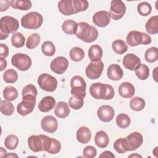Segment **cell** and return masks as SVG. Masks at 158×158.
Returning <instances> with one entry per match:
<instances>
[{
	"mask_svg": "<svg viewBox=\"0 0 158 158\" xmlns=\"http://www.w3.org/2000/svg\"><path fill=\"white\" fill-rule=\"evenodd\" d=\"M89 93L93 98L96 99L110 100L114 96L115 91L110 85L94 83L89 87Z\"/></svg>",
	"mask_w": 158,
	"mask_h": 158,
	"instance_id": "6da1fadb",
	"label": "cell"
},
{
	"mask_svg": "<svg viewBox=\"0 0 158 158\" xmlns=\"http://www.w3.org/2000/svg\"><path fill=\"white\" fill-rule=\"evenodd\" d=\"M76 36L85 43H92L98 37L96 28L89 23L81 22L78 23V28L75 33Z\"/></svg>",
	"mask_w": 158,
	"mask_h": 158,
	"instance_id": "7a4b0ae2",
	"label": "cell"
},
{
	"mask_svg": "<svg viewBox=\"0 0 158 158\" xmlns=\"http://www.w3.org/2000/svg\"><path fill=\"white\" fill-rule=\"evenodd\" d=\"M52 143V138L44 135H31L28 138V145L31 151L35 152L48 151Z\"/></svg>",
	"mask_w": 158,
	"mask_h": 158,
	"instance_id": "3957f363",
	"label": "cell"
},
{
	"mask_svg": "<svg viewBox=\"0 0 158 158\" xmlns=\"http://www.w3.org/2000/svg\"><path fill=\"white\" fill-rule=\"evenodd\" d=\"M19 22L13 17L6 15L0 20V39L3 40L9 36V33H15L19 28Z\"/></svg>",
	"mask_w": 158,
	"mask_h": 158,
	"instance_id": "277c9868",
	"label": "cell"
},
{
	"mask_svg": "<svg viewBox=\"0 0 158 158\" xmlns=\"http://www.w3.org/2000/svg\"><path fill=\"white\" fill-rule=\"evenodd\" d=\"M43 22L42 15L37 12H30L21 19V25L27 29L36 30L41 27Z\"/></svg>",
	"mask_w": 158,
	"mask_h": 158,
	"instance_id": "5b68a950",
	"label": "cell"
},
{
	"mask_svg": "<svg viewBox=\"0 0 158 158\" xmlns=\"http://www.w3.org/2000/svg\"><path fill=\"white\" fill-rule=\"evenodd\" d=\"M127 43L131 47L136 46L139 44H149L151 41V37L147 33L140 32L136 30L130 31L126 38Z\"/></svg>",
	"mask_w": 158,
	"mask_h": 158,
	"instance_id": "8992f818",
	"label": "cell"
},
{
	"mask_svg": "<svg viewBox=\"0 0 158 158\" xmlns=\"http://www.w3.org/2000/svg\"><path fill=\"white\" fill-rule=\"evenodd\" d=\"M38 84L40 88L48 92H53L57 86V80L48 73H42L38 78Z\"/></svg>",
	"mask_w": 158,
	"mask_h": 158,
	"instance_id": "52a82bcc",
	"label": "cell"
},
{
	"mask_svg": "<svg viewBox=\"0 0 158 158\" xmlns=\"http://www.w3.org/2000/svg\"><path fill=\"white\" fill-rule=\"evenodd\" d=\"M13 66L21 71H27L31 66V59L30 57L25 54L17 53L11 59Z\"/></svg>",
	"mask_w": 158,
	"mask_h": 158,
	"instance_id": "ba28073f",
	"label": "cell"
},
{
	"mask_svg": "<svg viewBox=\"0 0 158 158\" xmlns=\"http://www.w3.org/2000/svg\"><path fill=\"white\" fill-rule=\"evenodd\" d=\"M71 94H76L83 98L86 96V83L85 80L79 75L73 77L70 80Z\"/></svg>",
	"mask_w": 158,
	"mask_h": 158,
	"instance_id": "9c48e42d",
	"label": "cell"
},
{
	"mask_svg": "<svg viewBox=\"0 0 158 158\" xmlns=\"http://www.w3.org/2000/svg\"><path fill=\"white\" fill-rule=\"evenodd\" d=\"M126 6L121 0H113L110 2L109 14L114 20L121 19L126 12Z\"/></svg>",
	"mask_w": 158,
	"mask_h": 158,
	"instance_id": "30bf717a",
	"label": "cell"
},
{
	"mask_svg": "<svg viewBox=\"0 0 158 158\" xmlns=\"http://www.w3.org/2000/svg\"><path fill=\"white\" fill-rule=\"evenodd\" d=\"M103 69L104 64L101 60L91 62L85 69V73L89 79L96 80L101 77Z\"/></svg>",
	"mask_w": 158,
	"mask_h": 158,
	"instance_id": "8fae6325",
	"label": "cell"
},
{
	"mask_svg": "<svg viewBox=\"0 0 158 158\" xmlns=\"http://www.w3.org/2000/svg\"><path fill=\"white\" fill-rule=\"evenodd\" d=\"M69 67V61L68 60L63 57L59 56L53 59L50 64L51 70L59 75L64 73Z\"/></svg>",
	"mask_w": 158,
	"mask_h": 158,
	"instance_id": "7c38bea8",
	"label": "cell"
},
{
	"mask_svg": "<svg viewBox=\"0 0 158 158\" xmlns=\"http://www.w3.org/2000/svg\"><path fill=\"white\" fill-rule=\"evenodd\" d=\"M36 104V99L22 98L20 102L17 106V112L22 115L25 116L32 112Z\"/></svg>",
	"mask_w": 158,
	"mask_h": 158,
	"instance_id": "4fadbf2b",
	"label": "cell"
},
{
	"mask_svg": "<svg viewBox=\"0 0 158 158\" xmlns=\"http://www.w3.org/2000/svg\"><path fill=\"white\" fill-rule=\"evenodd\" d=\"M125 138L127 142L128 151H132L137 149L143 143V137L142 135L139 132L137 131L131 133Z\"/></svg>",
	"mask_w": 158,
	"mask_h": 158,
	"instance_id": "5bb4252c",
	"label": "cell"
},
{
	"mask_svg": "<svg viewBox=\"0 0 158 158\" xmlns=\"http://www.w3.org/2000/svg\"><path fill=\"white\" fill-rule=\"evenodd\" d=\"M41 127L44 131L53 133L57 130L58 122L52 115H47L42 118L41 121Z\"/></svg>",
	"mask_w": 158,
	"mask_h": 158,
	"instance_id": "9a60e30c",
	"label": "cell"
},
{
	"mask_svg": "<svg viewBox=\"0 0 158 158\" xmlns=\"http://www.w3.org/2000/svg\"><path fill=\"white\" fill-rule=\"evenodd\" d=\"M114 109L109 105L101 106L97 110V115L100 120L103 122H110L114 117Z\"/></svg>",
	"mask_w": 158,
	"mask_h": 158,
	"instance_id": "2e32d148",
	"label": "cell"
},
{
	"mask_svg": "<svg viewBox=\"0 0 158 158\" xmlns=\"http://www.w3.org/2000/svg\"><path fill=\"white\" fill-rule=\"evenodd\" d=\"M93 22L99 27H106L110 22V14L106 10L96 12L93 16Z\"/></svg>",
	"mask_w": 158,
	"mask_h": 158,
	"instance_id": "e0dca14e",
	"label": "cell"
},
{
	"mask_svg": "<svg viewBox=\"0 0 158 158\" xmlns=\"http://www.w3.org/2000/svg\"><path fill=\"white\" fill-rule=\"evenodd\" d=\"M122 64L125 69L133 71L141 64V59L136 55L129 53L123 57Z\"/></svg>",
	"mask_w": 158,
	"mask_h": 158,
	"instance_id": "ac0fdd59",
	"label": "cell"
},
{
	"mask_svg": "<svg viewBox=\"0 0 158 158\" xmlns=\"http://www.w3.org/2000/svg\"><path fill=\"white\" fill-rule=\"evenodd\" d=\"M107 75L109 79L114 81H118L123 77V72L119 65L113 64L110 65L107 68Z\"/></svg>",
	"mask_w": 158,
	"mask_h": 158,
	"instance_id": "d6986e66",
	"label": "cell"
},
{
	"mask_svg": "<svg viewBox=\"0 0 158 158\" xmlns=\"http://www.w3.org/2000/svg\"><path fill=\"white\" fill-rule=\"evenodd\" d=\"M119 95L123 98H131L135 93V88L133 84L130 82L122 83L118 89Z\"/></svg>",
	"mask_w": 158,
	"mask_h": 158,
	"instance_id": "ffe728a7",
	"label": "cell"
},
{
	"mask_svg": "<svg viewBox=\"0 0 158 158\" xmlns=\"http://www.w3.org/2000/svg\"><path fill=\"white\" fill-rule=\"evenodd\" d=\"M58 9L64 15L75 14L72 0H62L58 2Z\"/></svg>",
	"mask_w": 158,
	"mask_h": 158,
	"instance_id": "44dd1931",
	"label": "cell"
},
{
	"mask_svg": "<svg viewBox=\"0 0 158 158\" xmlns=\"http://www.w3.org/2000/svg\"><path fill=\"white\" fill-rule=\"evenodd\" d=\"M56 105V100L52 96L44 97L38 104V109L41 112H48L52 110Z\"/></svg>",
	"mask_w": 158,
	"mask_h": 158,
	"instance_id": "7402d4cb",
	"label": "cell"
},
{
	"mask_svg": "<svg viewBox=\"0 0 158 158\" xmlns=\"http://www.w3.org/2000/svg\"><path fill=\"white\" fill-rule=\"evenodd\" d=\"M76 137L79 143L81 144H86L91 138V131L87 127H81L77 131Z\"/></svg>",
	"mask_w": 158,
	"mask_h": 158,
	"instance_id": "603a6c76",
	"label": "cell"
},
{
	"mask_svg": "<svg viewBox=\"0 0 158 158\" xmlns=\"http://www.w3.org/2000/svg\"><path fill=\"white\" fill-rule=\"evenodd\" d=\"M54 114L58 118H66L70 114V108L69 104L64 101L57 102L54 109Z\"/></svg>",
	"mask_w": 158,
	"mask_h": 158,
	"instance_id": "cb8c5ba5",
	"label": "cell"
},
{
	"mask_svg": "<svg viewBox=\"0 0 158 158\" xmlns=\"http://www.w3.org/2000/svg\"><path fill=\"white\" fill-rule=\"evenodd\" d=\"M96 145L99 148H106L109 143V138L107 134L103 130L98 131L94 136Z\"/></svg>",
	"mask_w": 158,
	"mask_h": 158,
	"instance_id": "d4e9b609",
	"label": "cell"
},
{
	"mask_svg": "<svg viewBox=\"0 0 158 158\" xmlns=\"http://www.w3.org/2000/svg\"><path fill=\"white\" fill-rule=\"evenodd\" d=\"M102 49L98 44H94L90 46L88 50V57L91 62L101 60L102 57Z\"/></svg>",
	"mask_w": 158,
	"mask_h": 158,
	"instance_id": "484cf974",
	"label": "cell"
},
{
	"mask_svg": "<svg viewBox=\"0 0 158 158\" xmlns=\"http://www.w3.org/2000/svg\"><path fill=\"white\" fill-rule=\"evenodd\" d=\"M146 31L151 35L158 33V16L154 15L151 17L145 24Z\"/></svg>",
	"mask_w": 158,
	"mask_h": 158,
	"instance_id": "4316f807",
	"label": "cell"
},
{
	"mask_svg": "<svg viewBox=\"0 0 158 158\" xmlns=\"http://www.w3.org/2000/svg\"><path fill=\"white\" fill-rule=\"evenodd\" d=\"M78 28V23L73 20H66L62 24L63 31L67 35L75 34Z\"/></svg>",
	"mask_w": 158,
	"mask_h": 158,
	"instance_id": "83f0119b",
	"label": "cell"
},
{
	"mask_svg": "<svg viewBox=\"0 0 158 158\" xmlns=\"http://www.w3.org/2000/svg\"><path fill=\"white\" fill-rule=\"evenodd\" d=\"M10 5L12 8L21 10H28L32 6L31 2L29 0H11Z\"/></svg>",
	"mask_w": 158,
	"mask_h": 158,
	"instance_id": "f1b7e54d",
	"label": "cell"
},
{
	"mask_svg": "<svg viewBox=\"0 0 158 158\" xmlns=\"http://www.w3.org/2000/svg\"><path fill=\"white\" fill-rule=\"evenodd\" d=\"M135 72L138 79L141 80H146L149 75V69L144 64H140L135 69Z\"/></svg>",
	"mask_w": 158,
	"mask_h": 158,
	"instance_id": "f546056e",
	"label": "cell"
},
{
	"mask_svg": "<svg viewBox=\"0 0 158 158\" xmlns=\"http://www.w3.org/2000/svg\"><path fill=\"white\" fill-rule=\"evenodd\" d=\"M84 98L76 95L72 94L69 99V104L71 108L74 110H78L83 106Z\"/></svg>",
	"mask_w": 158,
	"mask_h": 158,
	"instance_id": "4dcf8cb0",
	"label": "cell"
},
{
	"mask_svg": "<svg viewBox=\"0 0 158 158\" xmlns=\"http://www.w3.org/2000/svg\"><path fill=\"white\" fill-rule=\"evenodd\" d=\"M69 56L72 60L78 62L83 59L85 57V52L83 49L80 47H73L70 49Z\"/></svg>",
	"mask_w": 158,
	"mask_h": 158,
	"instance_id": "1f68e13d",
	"label": "cell"
},
{
	"mask_svg": "<svg viewBox=\"0 0 158 158\" xmlns=\"http://www.w3.org/2000/svg\"><path fill=\"white\" fill-rule=\"evenodd\" d=\"M2 94L4 99L9 101H14L18 97V91L17 89L12 86H7L5 87Z\"/></svg>",
	"mask_w": 158,
	"mask_h": 158,
	"instance_id": "d6a6232c",
	"label": "cell"
},
{
	"mask_svg": "<svg viewBox=\"0 0 158 158\" xmlns=\"http://www.w3.org/2000/svg\"><path fill=\"white\" fill-rule=\"evenodd\" d=\"M112 48L113 51L118 54H122L128 50L127 44L122 40H116L114 41L112 43Z\"/></svg>",
	"mask_w": 158,
	"mask_h": 158,
	"instance_id": "836d02e7",
	"label": "cell"
},
{
	"mask_svg": "<svg viewBox=\"0 0 158 158\" xmlns=\"http://www.w3.org/2000/svg\"><path fill=\"white\" fill-rule=\"evenodd\" d=\"M146 105L145 101L140 97L136 96L131 99L130 101V106L133 110L141 111L142 110Z\"/></svg>",
	"mask_w": 158,
	"mask_h": 158,
	"instance_id": "e575fe53",
	"label": "cell"
},
{
	"mask_svg": "<svg viewBox=\"0 0 158 158\" xmlns=\"http://www.w3.org/2000/svg\"><path fill=\"white\" fill-rule=\"evenodd\" d=\"M1 112L5 115L10 116L14 112V106L13 104L7 100H2L0 105Z\"/></svg>",
	"mask_w": 158,
	"mask_h": 158,
	"instance_id": "d590c367",
	"label": "cell"
},
{
	"mask_svg": "<svg viewBox=\"0 0 158 158\" xmlns=\"http://www.w3.org/2000/svg\"><path fill=\"white\" fill-rule=\"evenodd\" d=\"M144 59L149 63H153L158 59V48L157 47H151L148 49L144 54Z\"/></svg>",
	"mask_w": 158,
	"mask_h": 158,
	"instance_id": "8d00e7d4",
	"label": "cell"
},
{
	"mask_svg": "<svg viewBox=\"0 0 158 158\" xmlns=\"http://www.w3.org/2000/svg\"><path fill=\"white\" fill-rule=\"evenodd\" d=\"M117 125L120 128H127L131 123L130 117L126 114H119L116 117Z\"/></svg>",
	"mask_w": 158,
	"mask_h": 158,
	"instance_id": "74e56055",
	"label": "cell"
},
{
	"mask_svg": "<svg viewBox=\"0 0 158 158\" xmlns=\"http://www.w3.org/2000/svg\"><path fill=\"white\" fill-rule=\"evenodd\" d=\"M114 148L119 154H123L128 151V147L125 138H120L116 139L114 143Z\"/></svg>",
	"mask_w": 158,
	"mask_h": 158,
	"instance_id": "f35d334b",
	"label": "cell"
},
{
	"mask_svg": "<svg viewBox=\"0 0 158 158\" xmlns=\"http://www.w3.org/2000/svg\"><path fill=\"white\" fill-rule=\"evenodd\" d=\"M25 38L23 35L20 32L15 33L11 37V43L16 48H20L24 46Z\"/></svg>",
	"mask_w": 158,
	"mask_h": 158,
	"instance_id": "ab89813d",
	"label": "cell"
},
{
	"mask_svg": "<svg viewBox=\"0 0 158 158\" xmlns=\"http://www.w3.org/2000/svg\"><path fill=\"white\" fill-rule=\"evenodd\" d=\"M19 144V138L15 135H9L5 138L4 146L5 147L10 150L16 149Z\"/></svg>",
	"mask_w": 158,
	"mask_h": 158,
	"instance_id": "60d3db41",
	"label": "cell"
},
{
	"mask_svg": "<svg viewBox=\"0 0 158 158\" xmlns=\"http://www.w3.org/2000/svg\"><path fill=\"white\" fill-rule=\"evenodd\" d=\"M41 51L46 56H52L56 52V47L50 41H44L41 46Z\"/></svg>",
	"mask_w": 158,
	"mask_h": 158,
	"instance_id": "b9f144b4",
	"label": "cell"
},
{
	"mask_svg": "<svg viewBox=\"0 0 158 158\" xmlns=\"http://www.w3.org/2000/svg\"><path fill=\"white\" fill-rule=\"evenodd\" d=\"M3 79L6 83H14L18 79V73L14 69H7L3 74Z\"/></svg>",
	"mask_w": 158,
	"mask_h": 158,
	"instance_id": "7bdbcfd3",
	"label": "cell"
},
{
	"mask_svg": "<svg viewBox=\"0 0 158 158\" xmlns=\"http://www.w3.org/2000/svg\"><path fill=\"white\" fill-rule=\"evenodd\" d=\"M40 42V36L38 33H33L28 36L26 42V46L29 49L36 48Z\"/></svg>",
	"mask_w": 158,
	"mask_h": 158,
	"instance_id": "ee69618b",
	"label": "cell"
},
{
	"mask_svg": "<svg viewBox=\"0 0 158 158\" xmlns=\"http://www.w3.org/2000/svg\"><path fill=\"white\" fill-rule=\"evenodd\" d=\"M75 14L85 11L89 6L88 2L86 0H72Z\"/></svg>",
	"mask_w": 158,
	"mask_h": 158,
	"instance_id": "f6af8a7d",
	"label": "cell"
},
{
	"mask_svg": "<svg viewBox=\"0 0 158 158\" xmlns=\"http://www.w3.org/2000/svg\"><path fill=\"white\" fill-rule=\"evenodd\" d=\"M138 13L142 16H147L149 15L152 11L151 5L147 2H142L137 6Z\"/></svg>",
	"mask_w": 158,
	"mask_h": 158,
	"instance_id": "bcb514c9",
	"label": "cell"
},
{
	"mask_svg": "<svg viewBox=\"0 0 158 158\" xmlns=\"http://www.w3.org/2000/svg\"><path fill=\"white\" fill-rule=\"evenodd\" d=\"M38 94V91L36 88L33 84H29L25 86L22 90V96H30L36 97Z\"/></svg>",
	"mask_w": 158,
	"mask_h": 158,
	"instance_id": "7dc6e473",
	"label": "cell"
},
{
	"mask_svg": "<svg viewBox=\"0 0 158 158\" xmlns=\"http://www.w3.org/2000/svg\"><path fill=\"white\" fill-rule=\"evenodd\" d=\"M60 149H61L60 143L57 139L52 138V143H51V146L47 152L51 154H56L60 152Z\"/></svg>",
	"mask_w": 158,
	"mask_h": 158,
	"instance_id": "c3c4849f",
	"label": "cell"
},
{
	"mask_svg": "<svg viewBox=\"0 0 158 158\" xmlns=\"http://www.w3.org/2000/svg\"><path fill=\"white\" fill-rule=\"evenodd\" d=\"M83 154L85 157L93 158L96 157L97 154V151L94 147L92 146H88L83 149Z\"/></svg>",
	"mask_w": 158,
	"mask_h": 158,
	"instance_id": "681fc988",
	"label": "cell"
},
{
	"mask_svg": "<svg viewBox=\"0 0 158 158\" xmlns=\"http://www.w3.org/2000/svg\"><path fill=\"white\" fill-rule=\"evenodd\" d=\"M0 46H1L0 56L1 57H4V58L7 57L8 56L9 52V49L8 46L3 43L0 44Z\"/></svg>",
	"mask_w": 158,
	"mask_h": 158,
	"instance_id": "f907efd6",
	"label": "cell"
},
{
	"mask_svg": "<svg viewBox=\"0 0 158 158\" xmlns=\"http://www.w3.org/2000/svg\"><path fill=\"white\" fill-rule=\"evenodd\" d=\"M10 5V1L8 0H1L0 1V11L4 12L6 11Z\"/></svg>",
	"mask_w": 158,
	"mask_h": 158,
	"instance_id": "816d5d0a",
	"label": "cell"
},
{
	"mask_svg": "<svg viewBox=\"0 0 158 158\" xmlns=\"http://www.w3.org/2000/svg\"><path fill=\"white\" fill-rule=\"evenodd\" d=\"M115 157V155L111 152L109 151H104L103 152L101 153V154L99 156V157Z\"/></svg>",
	"mask_w": 158,
	"mask_h": 158,
	"instance_id": "f5cc1de1",
	"label": "cell"
},
{
	"mask_svg": "<svg viewBox=\"0 0 158 158\" xmlns=\"http://www.w3.org/2000/svg\"><path fill=\"white\" fill-rule=\"evenodd\" d=\"M1 65H0V71H3L7 67V61L4 57H0Z\"/></svg>",
	"mask_w": 158,
	"mask_h": 158,
	"instance_id": "db71d44e",
	"label": "cell"
},
{
	"mask_svg": "<svg viewBox=\"0 0 158 158\" xmlns=\"http://www.w3.org/2000/svg\"><path fill=\"white\" fill-rule=\"evenodd\" d=\"M7 151L6 149H4L2 147L0 148V156L1 157H6L7 155Z\"/></svg>",
	"mask_w": 158,
	"mask_h": 158,
	"instance_id": "11a10c76",
	"label": "cell"
},
{
	"mask_svg": "<svg viewBox=\"0 0 158 158\" xmlns=\"http://www.w3.org/2000/svg\"><path fill=\"white\" fill-rule=\"evenodd\" d=\"M157 69H158V67H156L154 69V70H153V73H152V77H153V78H154V81H155L156 82L157 81Z\"/></svg>",
	"mask_w": 158,
	"mask_h": 158,
	"instance_id": "9f6ffc18",
	"label": "cell"
},
{
	"mask_svg": "<svg viewBox=\"0 0 158 158\" xmlns=\"http://www.w3.org/2000/svg\"><path fill=\"white\" fill-rule=\"evenodd\" d=\"M19 157V156H18L17 154H15V153H13V152L7 154V155H6V157H8V158H9V157H10V158H12V157Z\"/></svg>",
	"mask_w": 158,
	"mask_h": 158,
	"instance_id": "6f0895ef",
	"label": "cell"
},
{
	"mask_svg": "<svg viewBox=\"0 0 158 158\" xmlns=\"http://www.w3.org/2000/svg\"><path fill=\"white\" fill-rule=\"evenodd\" d=\"M129 157H140V158H141L142 157V156H141V155H139V154H131V155H130L129 156H128Z\"/></svg>",
	"mask_w": 158,
	"mask_h": 158,
	"instance_id": "680465c9",
	"label": "cell"
},
{
	"mask_svg": "<svg viewBox=\"0 0 158 158\" xmlns=\"http://www.w3.org/2000/svg\"><path fill=\"white\" fill-rule=\"evenodd\" d=\"M157 147H156L155 149H154V150L153 151V153H154V156H155L156 157H157L156 155V154L157 153Z\"/></svg>",
	"mask_w": 158,
	"mask_h": 158,
	"instance_id": "91938a15",
	"label": "cell"
}]
</instances>
